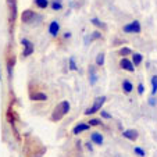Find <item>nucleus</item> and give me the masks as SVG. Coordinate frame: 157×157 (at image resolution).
I'll use <instances>...</instances> for the list:
<instances>
[{
    "instance_id": "nucleus-21",
    "label": "nucleus",
    "mask_w": 157,
    "mask_h": 157,
    "mask_svg": "<svg viewBox=\"0 0 157 157\" xmlns=\"http://www.w3.org/2000/svg\"><path fill=\"white\" fill-rule=\"evenodd\" d=\"M133 153L136 154L138 157H145L146 156V151L143 150L142 147H139V146H135V147H133Z\"/></svg>"
},
{
    "instance_id": "nucleus-4",
    "label": "nucleus",
    "mask_w": 157,
    "mask_h": 157,
    "mask_svg": "<svg viewBox=\"0 0 157 157\" xmlns=\"http://www.w3.org/2000/svg\"><path fill=\"white\" fill-rule=\"evenodd\" d=\"M39 15H36L35 14V11H32V10H24L22 11V14H21V21L24 22V24H32L33 22V20L35 18H38Z\"/></svg>"
},
{
    "instance_id": "nucleus-10",
    "label": "nucleus",
    "mask_w": 157,
    "mask_h": 157,
    "mask_svg": "<svg viewBox=\"0 0 157 157\" xmlns=\"http://www.w3.org/2000/svg\"><path fill=\"white\" fill-rule=\"evenodd\" d=\"M49 33L52 36H57L60 33V22L59 21H52L49 24Z\"/></svg>"
},
{
    "instance_id": "nucleus-31",
    "label": "nucleus",
    "mask_w": 157,
    "mask_h": 157,
    "mask_svg": "<svg viewBox=\"0 0 157 157\" xmlns=\"http://www.w3.org/2000/svg\"><path fill=\"white\" fill-rule=\"evenodd\" d=\"M64 38H65V39L71 38V32H65V33H64Z\"/></svg>"
},
{
    "instance_id": "nucleus-26",
    "label": "nucleus",
    "mask_w": 157,
    "mask_h": 157,
    "mask_svg": "<svg viewBox=\"0 0 157 157\" xmlns=\"http://www.w3.org/2000/svg\"><path fill=\"white\" fill-rule=\"evenodd\" d=\"M100 116H101V118H104V120H111V114L107 113L106 110H100Z\"/></svg>"
},
{
    "instance_id": "nucleus-11",
    "label": "nucleus",
    "mask_w": 157,
    "mask_h": 157,
    "mask_svg": "<svg viewBox=\"0 0 157 157\" xmlns=\"http://www.w3.org/2000/svg\"><path fill=\"white\" fill-rule=\"evenodd\" d=\"M88 72H89V83L93 86L96 82H98V72H96V68L93 65H89Z\"/></svg>"
},
{
    "instance_id": "nucleus-25",
    "label": "nucleus",
    "mask_w": 157,
    "mask_h": 157,
    "mask_svg": "<svg viewBox=\"0 0 157 157\" xmlns=\"http://www.w3.org/2000/svg\"><path fill=\"white\" fill-rule=\"evenodd\" d=\"M101 38V33L99 32V31H95V32L90 35V38H89V42L90 40H96V39H100Z\"/></svg>"
},
{
    "instance_id": "nucleus-2",
    "label": "nucleus",
    "mask_w": 157,
    "mask_h": 157,
    "mask_svg": "<svg viewBox=\"0 0 157 157\" xmlns=\"http://www.w3.org/2000/svg\"><path fill=\"white\" fill-rule=\"evenodd\" d=\"M104 101H106V96H99V98H96L95 100H93V104L90 107H88V109L83 111V114H85V116H92V114L100 111Z\"/></svg>"
},
{
    "instance_id": "nucleus-9",
    "label": "nucleus",
    "mask_w": 157,
    "mask_h": 157,
    "mask_svg": "<svg viewBox=\"0 0 157 157\" xmlns=\"http://www.w3.org/2000/svg\"><path fill=\"white\" fill-rule=\"evenodd\" d=\"M122 136L125 138V139H128V140H136L138 139V136H139V133H138V131L136 129H125L124 132H122Z\"/></svg>"
},
{
    "instance_id": "nucleus-16",
    "label": "nucleus",
    "mask_w": 157,
    "mask_h": 157,
    "mask_svg": "<svg viewBox=\"0 0 157 157\" xmlns=\"http://www.w3.org/2000/svg\"><path fill=\"white\" fill-rule=\"evenodd\" d=\"M33 3L36 4V7L38 9H42V10H44V9H48L49 7V0H33Z\"/></svg>"
},
{
    "instance_id": "nucleus-6",
    "label": "nucleus",
    "mask_w": 157,
    "mask_h": 157,
    "mask_svg": "<svg viewBox=\"0 0 157 157\" xmlns=\"http://www.w3.org/2000/svg\"><path fill=\"white\" fill-rule=\"evenodd\" d=\"M7 4L10 7V22L14 24L17 18V0H7Z\"/></svg>"
},
{
    "instance_id": "nucleus-28",
    "label": "nucleus",
    "mask_w": 157,
    "mask_h": 157,
    "mask_svg": "<svg viewBox=\"0 0 157 157\" xmlns=\"http://www.w3.org/2000/svg\"><path fill=\"white\" fill-rule=\"evenodd\" d=\"M143 92H145V86H143V83H139V85H138V93L143 95Z\"/></svg>"
},
{
    "instance_id": "nucleus-29",
    "label": "nucleus",
    "mask_w": 157,
    "mask_h": 157,
    "mask_svg": "<svg viewBox=\"0 0 157 157\" xmlns=\"http://www.w3.org/2000/svg\"><path fill=\"white\" fill-rule=\"evenodd\" d=\"M149 104H150V106H156V104H157V100H156L154 98H150V99H149Z\"/></svg>"
},
{
    "instance_id": "nucleus-22",
    "label": "nucleus",
    "mask_w": 157,
    "mask_h": 157,
    "mask_svg": "<svg viewBox=\"0 0 157 157\" xmlns=\"http://www.w3.org/2000/svg\"><path fill=\"white\" fill-rule=\"evenodd\" d=\"M14 63H15V59H14V57H13L11 60H9L7 71H9V77H10V79H11V77H13V67H14Z\"/></svg>"
},
{
    "instance_id": "nucleus-27",
    "label": "nucleus",
    "mask_w": 157,
    "mask_h": 157,
    "mask_svg": "<svg viewBox=\"0 0 157 157\" xmlns=\"http://www.w3.org/2000/svg\"><path fill=\"white\" fill-rule=\"evenodd\" d=\"M101 121L99 118H92V120H89V125L90 127H96V125H100Z\"/></svg>"
},
{
    "instance_id": "nucleus-18",
    "label": "nucleus",
    "mask_w": 157,
    "mask_h": 157,
    "mask_svg": "<svg viewBox=\"0 0 157 157\" xmlns=\"http://www.w3.org/2000/svg\"><path fill=\"white\" fill-rule=\"evenodd\" d=\"M52 10H54V11H60V10L63 9V3H61V0H53L50 4Z\"/></svg>"
},
{
    "instance_id": "nucleus-3",
    "label": "nucleus",
    "mask_w": 157,
    "mask_h": 157,
    "mask_svg": "<svg viewBox=\"0 0 157 157\" xmlns=\"http://www.w3.org/2000/svg\"><path fill=\"white\" fill-rule=\"evenodd\" d=\"M122 31L125 33H140L142 31V27H140V22L139 21H132V22H128L127 25L122 27Z\"/></svg>"
},
{
    "instance_id": "nucleus-12",
    "label": "nucleus",
    "mask_w": 157,
    "mask_h": 157,
    "mask_svg": "<svg viewBox=\"0 0 157 157\" xmlns=\"http://www.w3.org/2000/svg\"><path fill=\"white\" fill-rule=\"evenodd\" d=\"M90 140H92L95 145H103V135H101L100 132H93V133H90Z\"/></svg>"
},
{
    "instance_id": "nucleus-17",
    "label": "nucleus",
    "mask_w": 157,
    "mask_h": 157,
    "mask_svg": "<svg viewBox=\"0 0 157 157\" xmlns=\"http://www.w3.org/2000/svg\"><path fill=\"white\" fill-rule=\"evenodd\" d=\"M90 22H92L93 25H95V27H98V28H100V29H107V25L104 24V22H101L100 20H99V18H92V20H90Z\"/></svg>"
},
{
    "instance_id": "nucleus-23",
    "label": "nucleus",
    "mask_w": 157,
    "mask_h": 157,
    "mask_svg": "<svg viewBox=\"0 0 157 157\" xmlns=\"http://www.w3.org/2000/svg\"><path fill=\"white\" fill-rule=\"evenodd\" d=\"M68 65H70V70H71V71H77V70H78L77 63H75L74 57H70V59H68Z\"/></svg>"
},
{
    "instance_id": "nucleus-8",
    "label": "nucleus",
    "mask_w": 157,
    "mask_h": 157,
    "mask_svg": "<svg viewBox=\"0 0 157 157\" xmlns=\"http://www.w3.org/2000/svg\"><path fill=\"white\" fill-rule=\"evenodd\" d=\"M89 128H90V125L89 124H85V122H78V124L72 128V133H74V135H78V133H82V132L89 131Z\"/></svg>"
},
{
    "instance_id": "nucleus-24",
    "label": "nucleus",
    "mask_w": 157,
    "mask_h": 157,
    "mask_svg": "<svg viewBox=\"0 0 157 157\" xmlns=\"http://www.w3.org/2000/svg\"><path fill=\"white\" fill-rule=\"evenodd\" d=\"M132 54V50L129 48H121L120 49V56H131Z\"/></svg>"
},
{
    "instance_id": "nucleus-14",
    "label": "nucleus",
    "mask_w": 157,
    "mask_h": 157,
    "mask_svg": "<svg viewBox=\"0 0 157 157\" xmlns=\"http://www.w3.org/2000/svg\"><path fill=\"white\" fill-rule=\"evenodd\" d=\"M131 56H132V60H131V61L133 63V65H135V67H138V65L142 64V61H143V56H142L140 53H132Z\"/></svg>"
},
{
    "instance_id": "nucleus-7",
    "label": "nucleus",
    "mask_w": 157,
    "mask_h": 157,
    "mask_svg": "<svg viewBox=\"0 0 157 157\" xmlns=\"http://www.w3.org/2000/svg\"><path fill=\"white\" fill-rule=\"evenodd\" d=\"M120 67H121L124 71H128V72L135 71V65H133V63L129 59H127V57H122L121 59V61H120Z\"/></svg>"
},
{
    "instance_id": "nucleus-30",
    "label": "nucleus",
    "mask_w": 157,
    "mask_h": 157,
    "mask_svg": "<svg viewBox=\"0 0 157 157\" xmlns=\"http://www.w3.org/2000/svg\"><path fill=\"white\" fill-rule=\"evenodd\" d=\"M86 147H88V149H89V150H90V151L93 150V146H92V143H89V142L86 143Z\"/></svg>"
},
{
    "instance_id": "nucleus-1",
    "label": "nucleus",
    "mask_w": 157,
    "mask_h": 157,
    "mask_svg": "<svg viewBox=\"0 0 157 157\" xmlns=\"http://www.w3.org/2000/svg\"><path fill=\"white\" fill-rule=\"evenodd\" d=\"M70 109H71V104H70L68 100L60 101V103L56 106V109H54L53 114H52V117H50L52 121H60L63 117L67 116V114L70 113Z\"/></svg>"
},
{
    "instance_id": "nucleus-19",
    "label": "nucleus",
    "mask_w": 157,
    "mask_h": 157,
    "mask_svg": "<svg viewBox=\"0 0 157 157\" xmlns=\"http://www.w3.org/2000/svg\"><path fill=\"white\" fill-rule=\"evenodd\" d=\"M150 82H151V95L154 96L157 93V75H153V77H151Z\"/></svg>"
},
{
    "instance_id": "nucleus-20",
    "label": "nucleus",
    "mask_w": 157,
    "mask_h": 157,
    "mask_svg": "<svg viewBox=\"0 0 157 157\" xmlns=\"http://www.w3.org/2000/svg\"><path fill=\"white\" fill-rule=\"evenodd\" d=\"M96 65L98 67H103L104 65V53H99L96 57Z\"/></svg>"
},
{
    "instance_id": "nucleus-15",
    "label": "nucleus",
    "mask_w": 157,
    "mask_h": 157,
    "mask_svg": "<svg viewBox=\"0 0 157 157\" xmlns=\"http://www.w3.org/2000/svg\"><path fill=\"white\" fill-rule=\"evenodd\" d=\"M122 90H124L125 93H131L133 90V85L131 83V81H128V79H124L122 81Z\"/></svg>"
},
{
    "instance_id": "nucleus-5",
    "label": "nucleus",
    "mask_w": 157,
    "mask_h": 157,
    "mask_svg": "<svg viewBox=\"0 0 157 157\" xmlns=\"http://www.w3.org/2000/svg\"><path fill=\"white\" fill-rule=\"evenodd\" d=\"M21 44L24 46L22 57H28V56H31V54L33 53V50H35V48H33V43H32L31 40H28V39H25V38L21 39Z\"/></svg>"
},
{
    "instance_id": "nucleus-13",
    "label": "nucleus",
    "mask_w": 157,
    "mask_h": 157,
    "mask_svg": "<svg viewBox=\"0 0 157 157\" xmlns=\"http://www.w3.org/2000/svg\"><path fill=\"white\" fill-rule=\"evenodd\" d=\"M31 100H33V101H46L48 100V95L43 93V92L32 93V95H31Z\"/></svg>"
}]
</instances>
